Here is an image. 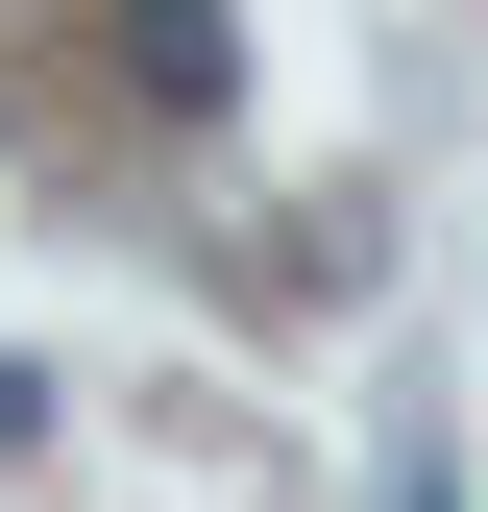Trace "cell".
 <instances>
[{
  "label": "cell",
  "instance_id": "6da1fadb",
  "mask_svg": "<svg viewBox=\"0 0 488 512\" xmlns=\"http://www.w3.org/2000/svg\"><path fill=\"white\" fill-rule=\"evenodd\" d=\"M122 74H147V122H220L244 98V25L220 0H122Z\"/></svg>",
  "mask_w": 488,
  "mask_h": 512
}]
</instances>
